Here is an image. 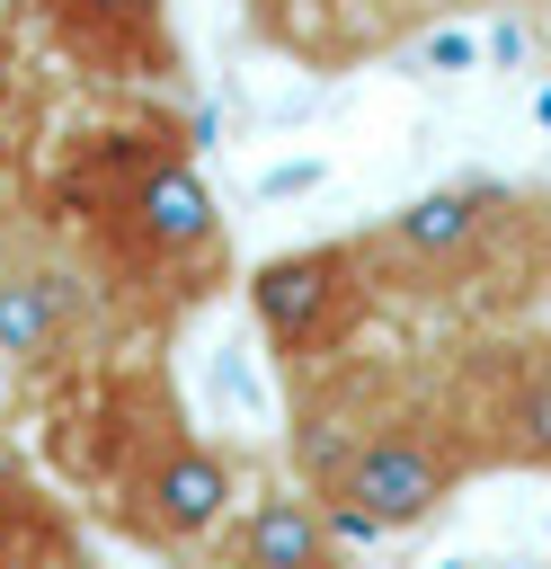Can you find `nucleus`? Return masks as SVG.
<instances>
[{"label": "nucleus", "instance_id": "nucleus-1", "mask_svg": "<svg viewBox=\"0 0 551 569\" xmlns=\"http://www.w3.org/2000/svg\"><path fill=\"white\" fill-rule=\"evenodd\" d=\"M293 382H302L293 471L338 533H409L480 471L444 373H400L373 365L364 347H338Z\"/></svg>", "mask_w": 551, "mask_h": 569}, {"label": "nucleus", "instance_id": "nucleus-2", "mask_svg": "<svg viewBox=\"0 0 551 569\" xmlns=\"http://www.w3.org/2000/svg\"><path fill=\"white\" fill-rule=\"evenodd\" d=\"M53 453L151 551H196L204 533H222V516L240 498L231 453L196 436V418L178 409L160 365H80Z\"/></svg>", "mask_w": 551, "mask_h": 569}, {"label": "nucleus", "instance_id": "nucleus-3", "mask_svg": "<svg viewBox=\"0 0 551 569\" xmlns=\"http://www.w3.org/2000/svg\"><path fill=\"white\" fill-rule=\"evenodd\" d=\"M373 302H427V311H515L542 276V222L507 187H435L355 231Z\"/></svg>", "mask_w": 551, "mask_h": 569}, {"label": "nucleus", "instance_id": "nucleus-4", "mask_svg": "<svg viewBox=\"0 0 551 569\" xmlns=\"http://www.w3.org/2000/svg\"><path fill=\"white\" fill-rule=\"evenodd\" d=\"M107 338H116V293L98 284V267L53 222L9 231L0 240V365L80 373Z\"/></svg>", "mask_w": 551, "mask_h": 569}, {"label": "nucleus", "instance_id": "nucleus-5", "mask_svg": "<svg viewBox=\"0 0 551 569\" xmlns=\"http://www.w3.org/2000/svg\"><path fill=\"white\" fill-rule=\"evenodd\" d=\"M444 391L480 471H551V338H489L444 373Z\"/></svg>", "mask_w": 551, "mask_h": 569}, {"label": "nucleus", "instance_id": "nucleus-6", "mask_svg": "<svg viewBox=\"0 0 551 569\" xmlns=\"http://www.w3.org/2000/svg\"><path fill=\"white\" fill-rule=\"evenodd\" d=\"M249 311L267 329V347L284 356V373L355 347L364 311H373V276H364V249L355 240H320V249H284L249 276Z\"/></svg>", "mask_w": 551, "mask_h": 569}, {"label": "nucleus", "instance_id": "nucleus-7", "mask_svg": "<svg viewBox=\"0 0 551 569\" xmlns=\"http://www.w3.org/2000/svg\"><path fill=\"white\" fill-rule=\"evenodd\" d=\"M36 18L98 80H160V71H178L169 0H36Z\"/></svg>", "mask_w": 551, "mask_h": 569}, {"label": "nucleus", "instance_id": "nucleus-8", "mask_svg": "<svg viewBox=\"0 0 551 569\" xmlns=\"http://www.w3.org/2000/svg\"><path fill=\"white\" fill-rule=\"evenodd\" d=\"M222 525H231V569H347L338 525H329V507H320L302 480L249 498V507L222 516Z\"/></svg>", "mask_w": 551, "mask_h": 569}, {"label": "nucleus", "instance_id": "nucleus-9", "mask_svg": "<svg viewBox=\"0 0 551 569\" xmlns=\"http://www.w3.org/2000/svg\"><path fill=\"white\" fill-rule=\"evenodd\" d=\"M0 569H89L71 507L44 498L18 462H0Z\"/></svg>", "mask_w": 551, "mask_h": 569}]
</instances>
